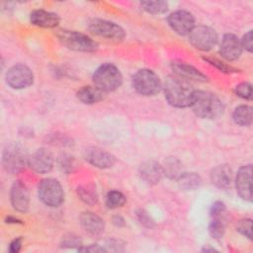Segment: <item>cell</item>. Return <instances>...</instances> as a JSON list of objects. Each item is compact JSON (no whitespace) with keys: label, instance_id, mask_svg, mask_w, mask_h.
I'll list each match as a JSON object with an SVG mask.
<instances>
[{"label":"cell","instance_id":"cell-11","mask_svg":"<svg viewBox=\"0 0 253 253\" xmlns=\"http://www.w3.org/2000/svg\"><path fill=\"white\" fill-rule=\"evenodd\" d=\"M167 22L170 28L180 36L189 35L195 27V18L186 10H178L168 16Z\"/></svg>","mask_w":253,"mask_h":253},{"label":"cell","instance_id":"cell-37","mask_svg":"<svg viewBox=\"0 0 253 253\" xmlns=\"http://www.w3.org/2000/svg\"><path fill=\"white\" fill-rule=\"evenodd\" d=\"M225 211V205L221 201L214 202L210 210V213L212 217H218L220 214H222Z\"/></svg>","mask_w":253,"mask_h":253},{"label":"cell","instance_id":"cell-39","mask_svg":"<svg viewBox=\"0 0 253 253\" xmlns=\"http://www.w3.org/2000/svg\"><path fill=\"white\" fill-rule=\"evenodd\" d=\"M78 251H83V252H104L106 251L103 247H100L97 244H92L88 247H80L78 248Z\"/></svg>","mask_w":253,"mask_h":253},{"label":"cell","instance_id":"cell-21","mask_svg":"<svg viewBox=\"0 0 253 253\" xmlns=\"http://www.w3.org/2000/svg\"><path fill=\"white\" fill-rule=\"evenodd\" d=\"M210 177H211V183L215 187L219 189H226L230 186L232 181V170L226 164L218 165V166H215L211 171Z\"/></svg>","mask_w":253,"mask_h":253},{"label":"cell","instance_id":"cell-41","mask_svg":"<svg viewBox=\"0 0 253 253\" xmlns=\"http://www.w3.org/2000/svg\"><path fill=\"white\" fill-rule=\"evenodd\" d=\"M5 220H6V222H8V223H22L20 219H18V218H16V217H13V216H8V217H6Z\"/></svg>","mask_w":253,"mask_h":253},{"label":"cell","instance_id":"cell-25","mask_svg":"<svg viewBox=\"0 0 253 253\" xmlns=\"http://www.w3.org/2000/svg\"><path fill=\"white\" fill-rule=\"evenodd\" d=\"M77 194L80 200L89 206H93L98 202L97 191L91 185L79 186L77 188Z\"/></svg>","mask_w":253,"mask_h":253},{"label":"cell","instance_id":"cell-31","mask_svg":"<svg viewBox=\"0 0 253 253\" xmlns=\"http://www.w3.org/2000/svg\"><path fill=\"white\" fill-rule=\"evenodd\" d=\"M235 94L245 100H251L252 99V86L248 82H242L238 85H236L234 89Z\"/></svg>","mask_w":253,"mask_h":253},{"label":"cell","instance_id":"cell-5","mask_svg":"<svg viewBox=\"0 0 253 253\" xmlns=\"http://www.w3.org/2000/svg\"><path fill=\"white\" fill-rule=\"evenodd\" d=\"M29 158L30 156L20 143L10 142L4 148L2 164L7 172L15 174L23 170L27 164L29 165Z\"/></svg>","mask_w":253,"mask_h":253},{"label":"cell","instance_id":"cell-4","mask_svg":"<svg viewBox=\"0 0 253 253\" xmlns=\"http://www.w3.org/2000/svg\"><path fill=\"white\" fill-rule=\"evenodd\" d=\"M56 37L64 46L71 50L93 52L98 48V43L95 41L87 35L76 31L60 30L56 33Z\"/></svg>","mask_w":253,"mask_h":253},{"label":"cell","instance_id":"cell-35","mask_svg":"<svg viewBox=\"0 0 253 253\" xmlns=\"http://www.w3.org/2000/svg\"><path fill=\"white\" fill-rule=\"evenodd\" d=\"M205 60H207L209 63H211V65L215 66L218 70H220L221 72H225V73H232V72H236L237 70L235 68H233L232 66L230 65H227L226 63H223L221 62L220 60L218 59H215V58H204Z\"/></svg>","mask_w":253,"mask_h":253},{"label":"cell","instance_id":"cell-29","mask_svg":"<svg viewBox=\"0 0 253 253\" xmlns=\"http://www.w3.org/2000/svg\"><path fill=\"white\" fill-rule=\"evenodd\" d=\"M224 223L223 221L218 217H212V219L211 220L210 224H209V232L211 234V236L214 239H220L222 238L223 234H224Z\"/></svg>","mask_w":253,"mask_h":253},{"label":"cell","instance_id":"cell-1","mask_svg":"<svg viewBox=\"0 0 253 253\" xmlns=\"http://www.w3.org/2000/svg\"><path fill=\"white\" fill-rule=\"evenodd\" d=\"M167 102L176 108L190 107L195 89L189 81L176 75L168 76L162 86Z\"/></svg>","mask_w":253,"mask_h":253},{"label":"cell","instance_id":"cell-9","mask_svg":"<svg viewBox=\"0 0 253 253\" xmlns=\"http://www.w3.org/2000/svg\"><path fill=\"white\" fill-rule=\"evenodd\" d=\"M88 29L92 34L113 42H122L126 37L121 26L107 20L94 19L88 24Z\"/></svg>","mask_w":253,"mask_h":253},{"label":"cell","instance_id":"cell-40","mask_svg":"<svg viewBox=\"0 0 253 253\" xmlns=\"http://www.w3.org/2000/svg\"><path fill=\"white\" fill-rule=\"evenodd\" d=\"M113 223L116 226L122 227L125 225V219L121 215H115V216H113Z\"/></svg>","mask_w":253,"mask_h":253},{"label":"cell","instance_id":"cell-27","mask_svg":"<svg viewBox=\"0 0 253 253\" xmlns=\"http://www.w3.org/2000/svg\"><path fill=\"white\" fill-rule=\"evenodd\" d=\"M140 6L145 12L152 15L163 14L168 9V4L165 1H142Z\"/></svg>","mask_w":253,"mask_h":253},{"label":"cell","instance_id":"cell-34","mask_svg":"<svg viewBox=\"0 0 253 253\" xmlns=\"http://www.w3.org/2000/svg\"><path fill=\"white\" fill-rule=\"evenodd\" d=\"M61 246L66 247V248H75V247H81L82 242L81 239L74 234H67L62 238L61 241Z\"/></svg>","mask_w":253,"mask_h":253},{"label":"cell","instance_id":"cell-15","mask_svg":"<svg viewBox=\"0 0 253 253\" xmlns=\"http://www.w3.org/2000/svg\"><path fill=\"white\" fill-rule=\"evenodd\" d=\"M10 200L13 209L19 212H26L30 207V193L21 181H15L11 187Z\"/></svg>","mask_w":253,"mask_h":253},{"label":"cell","instance_id":"cell-13","mask_svg":"<svg viewBox=\"0 0 253 253\" xmlns=\"http://www.w3.org/2000/svg\"><path fill=\"white\" fill-rule=\"evenodd\" d=\"M237 194L247 202L252 201V165H244L239 168L235 177Z\"/></svg>","mask_w":253,"mask_h":253},{"label":"cell","instance_id":"cell-42","mask_svg":"<svg viewBox=\"0 0 253 253\" xmlns=\"http://www.w3.org/2000/svg\"><path fill=\"white\" fill-rule=\"evenodd\" d=\"M202 251H204V252H212V251H215V249H214V248H212V247L205 246V247L202 249Z\"/></svg>","mask_w":253,"mask_h":253},{"label":"cell","instance_id":"cell-2","mask_svg":"<svg viewBox=\"0 0 253 253\" xmlns=\"http://www.w3.org/2000/svg\"><path fill=\"white\" fill-rule=\"evenodd\" d=\"M190 107L198 117L209 120L216 119L224 111V106L216 95L202 90L195 91Z\"/></svg>","mask_w":253,"mask_h":253},{"label":"cell","instance_id":"cell-38","mask_svg":"<svg viewBox=\"0 0 253 253\" xmlns=\"http://www.w3.org/2000/svg\"><path fill=\"white\" fill-rule=\"evenodd\" d=\"M22 248V238L21 237H18V238H15L11 243H10V246H9V251L11 253H18Z\"/></svg>","mask_w":253,"mask_h":253},{"label":"cell","instance_id":"cell-18","mask_svg":"<svg viewBox=\"0 0 253 253\" xmlns=\"http://www.w3.org/2000/svg\"><path fill=\"white\" fill-rule=\"evenodd\" d=\"M140 178L149 185H155L160 182L164 174L163 166L154 160L143 162L138 169Z\"/></svg>","mask_w":253,"mask_h":253},{"label":"cell","instance_id":"cell-7","mask_svg":"<svg viewBox=\"0 0 253 253\" xmlns=\"http://www.w3.org/2000/svg\"><path fill=\"white\" fill-rule=\"evenodd\" d=\"M40 200L48 207H58L64 201V191L61 184L53 178L43 179L38 187Z\"/></svg>","mask_w":253,"mask_h":253},{"label":"cell","instance_id":"cell-24","mask_svg":"<svg viewBox=\"0 0 253 253\" xmlns=\"http://www.w3.org/2000/svg\"><path fill=\"white\" fill-rule=\"evenodd\" d=\"M178 185L184 191H193L199 188L202 184V179L197 173H185L183 172L178 178Z\"/></svg>","mask_w":253,"mask_h":253},{"label":"cell","instance_id":"cell-32","mask_svg":"<svg viewBox=\"0 0 253 253\" xmlns=\"http://www.w3.org/2000/svg\"><path fill=\"white\" fill-rule=\"evenodd\" d=\"M57 164L61 171L69 173L74 167V158L68 154H61L57 159Z\"/></svg>","mask_w":253,"mask_h":253},{"label":"cell","instance_id":"cell-22","mask_svg":"<svg viewBox=\"0 0 253 253\" xmlns=\"http://www.w3.org/2000/svg\"><path fill=\"white\" fill-rule=\"evenodd\" d=\"M76 96L83 104L91 105L103 100L104 92L95 86H83L77 91Z\"/></svg>","mask_w":253,"mask_h":253},{"label":"cell","instance_id":"cell-10","mask_svg":"<svg viewBox=\"0 0 253 253\" xmlns=\"http://www.w3.org/2000/svg\"><path fill=\"white\" fill-rule=\"evenodd\" d=\"M6 83L13 89H25L34 82L32 70L25 64H15L11 66L5 75Z\"/></svg>","mask_w":253,"mask_h":253},{"label":"cell","instance_id":"cell-12","mask_svg":"<svg viewBox=\"0 0 253 253\" xmlns=\"http://www.w3.org/2000/svg\"><path fill=\"white\" fill-rule=\"evenodd\" d=\"M84 158L88 163L100 169L110 168L116 162V158L113 154L97 146L87 147L84 151Z\"/></svg>","mask_w":253,"mask_h":253},{"label":"cell","instance_id":"cell-20","mask_svg":"<svg viewBox=\"0 0 253 253\" xmlns=\"http://www.w3.org/2000/svg\"><path fill=\"white\" fill-rule=\"evenodd\" d=\"M30 22L41 28H55L59 24L60 18L53 12L38 9L31 13Z\"/></svg>","mask_w":253,"mask_h":253},{"label":"cell","instance_id":"cell-23","mask_svg":"<svg viewBox=\"0 0 253 253\" xmlns=\"http://www.w3.org/2000/svg\"><path fill=\"white\" fill-rule=\"evenodd\" d=\"M252 111V108L247 105H241L236 107L232 114V119L234 123L242 126H250L253 121Z\"/></svg>","mask_w":253,"mask_h":253},{"label":"cell","instance_id":"cell-16","mask_svg":"<svg viewBox=\"0 0 253 253\" xmlns=\"http://www.w3.org/2000/svg\"><path fill=\"white\" fill-rule=\"evenodd\" d=\"M219 52L223 58L228 61L238 59L242 53L240 40L233 34H225L222 37Z\"/></svg>","mask_w":253,"mask_h":253},{"label":"cell","instance_id":"cell-17","mask_svg":"<svg viewBox=\"0 0 253 253\" xmlns=\"http://www.w3.org/2000/svg\"><path fill=\"white\" fill-rule=\"evenodd\" d=\"M171 68L176 76L183 78L187 81L193 80V81L205 82L207 80V76L203 74L199 69H197L196 67L184 61H181V60L172 61Z\"/></svg>","mask_w":253,"mask_h":253},{"label":"cell","instance_id":"cell-33","mask_svg":"<svg viewBox=\"0 0 253 253\" xmlns=\"http://www.w3.org/2000/svg\"><path fill=\"white\" fill-rule=\"evenodd\" d=\"M135 215L138 219V221L145 227L148 228H152L154 226V220L152 219V217L148 214L147 211H145L142 209H138L135 211Z\"/></svg>","mask_w":253,"mask_h":253},{"label":"cell","instance_id":"cell-3","mask_svg":"<svg viewBox=\"0 0 253 253\" xmlns=\"http://www.w3.org/2000/svg\"><path fill=\"white\" fill-rule=\"evenodd\" d=\"M94 86L103 92H112L123 83V76L119 68L112 63L100 65L92 76Z\"/></svg>","mask_w":253,"mask_h":253},{"label":"cell","instance_id":"cell-36","mask_svg":"<svg viewBox=\"0 0 253 253\" xmlns=\"http://www.w3.org/2000/svg\"><path fill=\"white\" fill-rule=\"evenodd\" d=\"M242 48H245L248 52H252L253 50V35L252 31H248L240 40Z\"/></svg>","mask_w":253,"mask_h":253},{"label":"cell","instance_id":"cell-6","mask_svg":"<svg viewBox=\"0 0 253 253\" xmlns=\"http://www.w3.org/2000/svg\"><path fill=\"white\" fill-rule=\"evenodd\" d=\"M133 89L142 96H155L162 89L159 76L150 69H140L132 77Z\"/></svg>","mask_w":253,"mask_h":253},{"label":"cell","instance_id":"cell-14","mask_svg":"<svg viewBox=\"0 0 253 253\" xmlns=\"http://www.w3.org/2000/svg\"><path fill=\"white\" fill-rule=\"evenodd\" d=\"M53 155L46 148L37 149L29 158V166L37 173L45 174L51 171L53 167Z\"/></svg>","mask_w":253,"mask_h":253},{"label":"cell","instance_id":"cell-30","mask_svg":"<svg viewBox=\"0 0 253 253\" xmlns=\"http://www.w3.org/2000/svg\"><path fill=\"white\" fill-rule=\"evenodd\" d=\"M236 230L247 237L248 239L252 238V220L250 218L240 219L236 225Z\"/></svg>","mask_w":253,"mask_h":253},{"label":"cell","instance_id":"cell-19","mask_svg":"<svg viewBox=\"0 0 253 253\" xmlns=\"http://www.w3.org/2000/svg\"><path fill=\"white\" fill-rule=\"evenodd\" d=\"M80 224L83 229L93 236H98L103 233L105 228L104 220L94 212L84 211L79 217Z\"/></svg>","mask_w":253,"mask_h":253},{"label":"cell","instance_id":"cell-26","mask_svg":"<svg viewBox=\"0 0 253 253\" xmlns=\"http://www.w3.org/2000/svg\"><path fill=\"white\" fill-rule=\"evenodd\" d=\"M164 174L170 179H176L183 173L182 172V164L181 162L175 158L170 157L165 160V165L163 167Z\"/></svg>","mask_w":253,"mask_h":253},{"label":"cell","instance_id":"cell-28","mask_svg":"<svg viewBox=\"0 0 253 253\" xmlns=\"http://www.w3.org/2000/svg\"><path fill=\"white\" fill-rule=\"evenodd\" d=\"M126 202V196L117 190H112L108 192L106 196V206L109 209H117L123 207Z\"/></svg>","mask_w":253,"mask_h":253},{"label":"cell","instance_id":"cell-8","mask_svg":"<svg viewBox=\"0 0 253 253\" xmlns=\"http://www.w3.org/2000/svg\"><path fill=\"white\" fill-rule=\"evenodd\" d=\"M191 44L197 49L208 51L211 50L217 42V34L211 27L199 25L195 26L189 34Z\"/></svg>","mask_w":253,"mask_h":253}]
</instances>
